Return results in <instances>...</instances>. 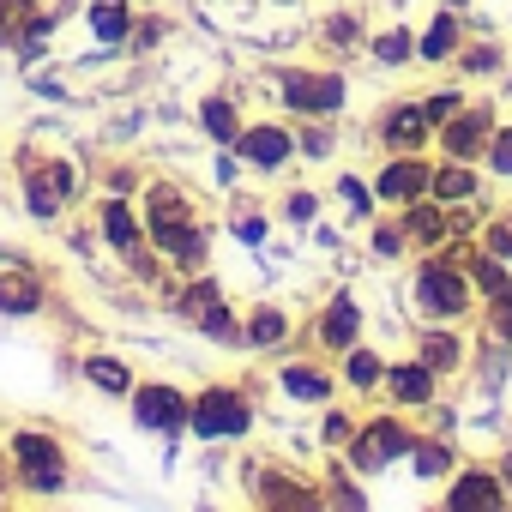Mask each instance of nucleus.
<instances>
[{
	"instance_id": "1",
	"label": "nucleus",
	"mask_w": 512,
	"mask_h": 512,
	"mask_svg": "<svg viewBox=\"0 0 512 512\" xmlns=\"http://www.w3.org/2000/svg\"><path fill=\"white\" fill-rule=\"evenodd\" d=\"M187 422H193L199 440H235V434H247V404H241V392L211 386V392L187 410Z\"/></svg>"
},
{
	"instance_id": "2",
	"label": "nucleus",
	"mask_w": 512,
	"mask_h": 512,
	"mask_svg": "<svg viewBox=\"0 0 512 512\" xmlns=\"http://www.w3.org/2000/svg\"><path fill=\"white\" fill-rule=\"evenodd\" d=\"M410 446H416V434L386 416V422H368L362 434H350V464H356V470H386V464L404 458Z\"/></svg>"
},
{
	"instance_id": "3",
	"label": "nucleus",
	"mask_w": 512,
	"mask_h": 512,
	"mask_svg": "<svg viewBox=\"0 0 512 512\" xmlns=\"http://www.w3.org/2000/svg\"><path fill=\"white\" fill-rule=\"evenodd\" d=\"M416 308L422 314H434V320H452V314H464L470 308V284H464V272H452V266H422V278H416Z\"/></svg>"
},
{
	"instance_id": "4",
	"label": "nucleus",
	"mask_w": 512,
	"mask_h": 512,
	"mask_svg": "<svg viewBox=\"0 0 512 512\" xmlns=\"http://www.w3.org/2000/svg\"><path fill=\"white\" fill-rule=\"evenodd\" d=\"M13 458H19L25 482H31V488H43V494H55V488L67 482V464H61L55 440H49V434H37V428H25V434L13 440Z\"/></svg>"
},
{
	"instance_id": "5",
	"label": "nucleus",
	"mask_w": 512,
	"mask_h": 512,
	"mask_svg": "<svg viewBox=\"0 0 512 512\" xmlns=\"http://www.w3.org/2000/svg\"><path fill=\"white\" fill-rule=\"evenodd\" d=\"M175 308H181V320H193L205 338H217V344H241V332H235V320H229V308H223V290H217V284H193Z\"/></svg>"
},
{
	"instance_id": "6",
	"label": "nucleus",
	"mask_w": 512,
	"mask_h": 512,
	"mask_svg": "<svg viewBox=\"0 0 512 512\" xmlns=\"http://www.w3.org/2000/svg\"><path fill=\"white\" fill-rule=\"evenodd\" d=\"M284 103L302 109V115H338L344 79L338 73H284Z\"/></svg>"
},
{
	"instance_id": "7",
	"label": "nucleus",
	"mask_w": 512,
	"mask_h": 512,
	"mask_svg": "<svg viewBox=\"0 0 512 512\" xmlns=\"http://www.w3.org/2000/svg\"><path fill=\"white\" fill-rule=\"evenodd\" d=\"M133 416H139V428H151V434H175V428L187 422V398H181L175 386H139V392H133Z\"/></svg>"
},
{
	"instance_id": "8",
	"label": "nucleus",
	"mask_w": 512,
	"mask_h": 512,
	"mask_svg": "<svg viewBox=\"0 0 512 512\" xmlns=\"http://www.w3.org/2000/svg\"><path fill=\"white\" fill-rule=\"evenodd\" d=\"M428 181H434V169L428 163H416V157H392L386 169H380V199H392V205H416L422 193H428Z\"/></svg>"
},
{
	"instance_id": "9",
	"label": "nucleus",
	"mask_w": 512,
	"mask_h": 512,
	"mask_svg": "<svg viewBox=\"0 0 512 512\" xmlns=\"http://www.w3.org/2000/svg\"><path fill=\"white\" fill-rule=\"evenodd\" d=\"M488 133H494V121H488V109H470V115H452V121H446V133H440V145H446V157H458V163H470V157H482V151H488Z\"/></svg>"
},
{
	"instance_id": "10",
	"label": "nucleus",
	"mask_w": 512,
	"mask_h": 512,
	"mask_svg": "<svg viewBox=\"0 0 512 512\" xmlns=\"http://www.w3.org/2000/svg\"><path fill=\"white\" fill-rule=\"evenodd\" d=\"M386 145H392V157H416L428 145V109H416V103L392 109L386 115Z\"/></svg>"
},
{
	"instance_id": "11",
	"label": "nucleus",
	"mask_w": 512,
	"mask_h": 512,
	"mask_svg": "<svg viewBox=\"0 0 512 512\" xmlns=\"http://www.w3.org/2000/svg\"><path fill=\"white\" fill-rule=\"evenodd\" d=\"M290 133L284 127H247L241 133V157L253 163V169H278V163H290Z\"/></svg>"
},
{
	"instance_id": "12",
	"label": "nucleus",
	"mask_w": 512,
	"mask_h": 512,
	"mask_svg": "<svg viewBox=\"0 0 512 512\" xmlns=\"http://www.w3.org/2000/svg\"><path fill=\"white\" fill-rule=\"evenodd\" d=\"M67 199H73V169H67V163H49V169L31 175V211H37V217H55Z\"/></svg>"
},
{
	"instance_id": "13",
	"label": "nucleus",
	"mask_w": 512,
	"mask_h": 512,
	"mask_svg": "<svg viewBox=\"0 0 512 512\" xmlns=\"http://www.w3.org/2000/svg\"><path fill=\"white\" fill-rule=\"evenodd\" d=\"M356 332H362V314H356L350 296H338V302L320 314V326H314V338H320L326 350H356Z\"/></svg>"
},
{
	"instance_id": "14",
	"label": "nucleus",
	"mask_w": 512,
	"mask_h": 512,
	"mask_svg": "<svg viewBox=\"0 0 512 512\" xmlns=\"http://www.w3.org/2000/svg\"><path fill=\"white\" fill-rule=\"evenodd\" d=\"M398 404H428L434 398V368L428 362H398V368H386V380H380Z\"/></svg>"
},
{
	"instance_id": "15",
	"label": "nucleus",
	"mask_w": 512,
	"mask_h": 512,
	"mask_svg": "<svg viewBox=\"0 0 512 512\" xmlns=\"http://www.w3.org/2000/svg\"><path fill=\"white\" fill-rule=\"evenodd\" d=\"M506 494H500V482L494 476H482V470H464L458 482H452V494H446V506H470V512H488V506H500Z\"/></svg>"
},
{
	"instance_id": "16",
	"label": "nucleus",
	"mask_w": 512,
	"mask_h": 512,
	"mask_svg": "<svg viewBox=\"0 0 512 512\" xmlns=\"http://www.w3.org/2000/svg\"><path fill=\"white\" fill-rule=\"evenodd\" d=\"M103 235H109V247H115V253H127V260L139 266V247H145V235H139V217H133L121 199L103 211Z\"/></svg>"
},
{
	"instance_id": "17",
	"label": "nucleus",
	"mask_w": 512,
	"mask_h": 512,
	"mask_svg": "<svg viewBox=\"0 0 512 512\" xmlns=\"http://www.w3.org/2000/svg\"><path fill=\"white\" fill-rule=\"evenodd\" d=\"M416 55H422V61H452V55H458V19H452V13H440V19L422 31Z\"/></svg>"
},
{
	"instance_id": "18",
	"label": "nucleus",
	"mask_w": 512,
	"mask_h": 512,
	"mask_svg": "<svg viewBox=\"0 0 512 512\" xmlns=\"http://www.w3.org/2000/svg\"><path fill=\"white\" fill-rule=\"evenodd\" d=\"M428 193H434L440 205H464V199L476 193V175H470V169H464V163L452 157V163H446V169H440V175L428 181Z\"/></svg>"
},
{
	"instance_id": "19",
	"label": "nucleus",
	"mask_w": 512,
	"mask_h": 512,
	"mask_svg": "<svg viewBox=\"0 0 512 512\" xmlns=\"http://www.w3.org/2000/svg\"><path fill=\"white\" fill-rule=\"evenodd\" d=\"M199 121H205V133L223 139V145L241 139V121H235V103H229V97H205V103H199Z\"/></svg>"
},
{
	"instance_id": "20",
	"label": "nucleus",
	"mask_w": 512,
	"mask_h": 512,
	"mask_svg": "<svg viewBox=\"0 0 512 512\" xmlns=\"http://www.w3.org/2000/svg\"><path fill=\"white\" fill-rule=\"evenodd\" d=\"M37 308H43L37 278H0V314H37Z\"/></svg>"
},
{
	"instance_id": "21",
	"label": "nucleus",
	"mask_w": 512,
	"mask_h": 512,
	"mask_svg": "<svg viewBox=\"0 0 512 512\" xmlns=\"http://www.w3.org/2000/svg\"><path fill=\"white\" fill-rule=\"evenodd\" d=\"M181 223H187V205L169 187H151V229H157V241H169Z\"/></svg>"
},
{
	"instance_id": "22",
	"label": "nucleus",
	"mask_w": 512,
	"mask_h": 512,
	"mask_svg": "<svg viewBox=\"0 0 512 512\" xmlns=\"http://www.w3.org/2000/svg\"><path fill=\"white\" fill-rule=\"evenodd\" d=\"M404 235H410L416 247H434V241L446 235V217H440L434 205H404Z\"/></svg>"
},
{
	"instance_id": "23",
	"label": "nucleus",
	"mask_w": 512,
	"mask_h": 512,
	"mask_svg": "<svg viewBox=\"0 0 512 512\" xmlns=\"http://www.w3.org/2000/svg\"><path fill=\"white\" fill-rule=\"evenodd\" d=\"M91 31H97L103 43H121V37L133 31V13L115 7V0H97V7H91Z\"/></svg>"
},
{
	"instance_id": "24",
	"label": "nucleus",
	"mask_w": 512,
	"mask_h": 512,
	"mask_svg": "<svg viewBox=\"0 0 512 512\" xmlns=\"http://www.w3.org/2000/svg\"><path fill=\"white\" fill-rule=\"evenodd\" d=\"M157 247L169 253V260H175V266H199V260H205V235H199L193 223H181V229H175L169 241H157Z\"/></svg>"
},
{
	"instance_id": "25",
	"label": "nucleus",
	"mask_w": 512,
	"mask_h": 512,
	"mask_svg": "<svg viewBox=\"0 0 512 512\" xmlns=\"http://www.w3.org/2000/svg\"><path fill=\"white\" fill-rule=\"evenodd\" d=\"M422 362H428L434 374H446V368L464 362V344H458L452 332H428V338H422Z\"/></svg>"
},
{
	"instance_id": "26",
	"label": "nucleus",
	"mask_w": 512,
	"mask_h": 512,
	"mask_svg": "<svg viewBox=\"0 0 512 512\" xmlns=\"http://www.w3.org/2000/svg\"><path fill=\"white\" fill-rule=\"evenodd\" d=\"M85 380H91L97 392H109V398H121V392L133 386V374H127L121 362H109V356H91V362H85Z\"/></svg>"
},
{
	"instance_id": "27",
	"label": "nucleus",
	"mask_w": 512,
	"mask_h": 512,
	"mask_svg": "<svg viewBox=\"0 0 512 512\" xmlns=\"http://www.w3.org/2000/svg\"><path fill=\"white\" fill-rule=\"evenodd\" d=\"M284 392H290V398H302V404H320V398L332 392V380H326V374H314V368H290V374H284Z\"/></svg>"
},
{
	"instance_id": "28",
	"label": "nucleus",
	"mask_w": 512,
	"mask_h": 512,
	"mask_svg": "<svg viewBox=\"0 0 512 512\" xmlns=\"http://www.w3.org/2000/svg\"><path fill=\"white\" fill-rule=\"evenodd\" d=\"M344 374H350V386H362V392H368V386H380V380H386V362H380V356H368V350H350Z\"/></svg>"
},
{
	"instance_id": "29",
	"label": "nucleus",
	"mask_w": 512,
	"mask_h": 512,
	"mask_svg": "<svg viewBox=\"0 0 512 512\" xmlns=\"http://www.w3.org/2000/svg\"><path fill=\"white\" fill-rule=\"evenodd\" d=\"M410 464H416V476H446L452 452H446L440 440H428V446H410Z\"/></svg>"
},
{
	"instance_id": "30",
	"label": "nucleus",
	"mask_w": 512,
	"mask_h": 512,
	"mask_svg": "<svg viewBox=\"0 0 512 512\" xmlns=\"http://www.w3.org/2000/svg\"><path fill=\"white\" fill-rule=\"evenodd\" d=\"M278 338H284V314L278 308H260L247 320V344H278Z\"/></svg>"
},
{
	"instance_id": "31",
	"label": "nucleus",
	"mask_w": 512,
	"mask_h": 512,
	"mask_svg": "<svg viewBox=\"0 0 512 512\" xmlns=\"http://www.w3.org/2000/svg\"><path fill=\"white\" fill-rule=\"evenodd\" d=\"M488 326H494V338H512V284L494 290V314H488Z\"/></svg>"
},
{
	"instance_id": "32",
	"label": "nucleus",
	"mask_w": 512,
	"mask_h": 512,
	"mask_svg": "<svg viewBox=\"0 0 512 512\" xmlns=\"http://www.w3.org/2000/svg\"><path fill=\"white\" fill-rule=\"evenodd\" d=\"M470 278H476V284H482L488 296H494V290H506V272H500V260H494V253H488V260H476V266H470Z\"/></svg>"
},
{
	"instance_id": "33",
	"label": "nucleus",
	"mask_w": 512,
	"mask_h": 512,
	"mask_svg": "<svg viewBox=\"0 0 512 512\" xmlns=\"http://www.w3.org/2000/svg\"><path fill=\"white\" fill-rule=\"evenodd\" d=\"M374 55H380L386 67H398V61H410V37H404V31H392V37H380V43H374Z\"/></svg>"
},
{
	"instance_id": "34",
	"label": "nucleus",
	"mask_w": 512,
	"mask_h": 512,
	"mask_svg": "<svg viewBox=\"0 0 512 512\" xmlns=\"http://www.w3.org/2000/svg\"><path fill=\"white\" fill-rule=\"evenodd\" d=\"M488 163L500 175H512V133H488Z\"/></svg>"
},
{
	"instance_id": "35",
	"label": "nucleus",
	"mask_w": 512,
	"mask_h": 512,
	"mask_svg": "<svg viewBox=\"0 0 512 512\" xmlns=\"http://www.w3.org/2000/svg\"><path fill=\"white\" fill-rule=\"evenodd\" d=\"M488 253H494V260H512V217H500L488 229Z\"/></svg>"
},
{
	"instance_id": "36",
	"label": "nucleus",
	"mask_w": 512,
	"mask_h": 512,
	"mask_svg": "<svg viewBox=\"0 0 512 512\" xmlns=\"http://www.w3.org/2000/svg\"><path fill=\"white\" fill-rule=\"evenodd\" d=\"M458 115V91H434L428 97V121H452Z\"/></svg>"
},
{
	"instance_id": "37",
	"label": "nucleus",
	"mask_w": 512,
	"mask_h": 512,
	"mask_svg": "<svg viewBox=\"0 0 512 512\" xmlns=\"http://www.w3.org/2000/svg\"><path fill=\"white\" fill-rule=\"evenodd\" d=\"M350 434H356L350 416H326V434H320V440H326V446H350Z\"/></svg>"
},
{
	"instance_id": "38",
	"label": "nucleus",
	"mask_w": 512,
	"mask_h": 512,
	"mask_svg": "<svg viewBox=\"0 0 512 512\" xmlns=\"http://www.w3.org/2000/svg\"><path fill=\"white\" fill-rule=\"evenodd\" d=\"M302 151H308V157H326V151H332V133H326V127H308V133H302Z\"/></svg>"
},
{
	"instance_id": "39",
	"label": "nucleus",
	"mask_w": 512,
	"mask_h": 512,
	"mask_svg": "<svg viewBox=\"0 0 512 512\" xmlns=\"http://www.w3.org/2000/svg\"><path fill=\"white\" fill-rule=\"evenodd\" d=\"M404 241H410L404 229H380V235H374V247L386 253V260H392V253H404Z\"/></svg>"
},
{
	"instance_id": "40",
	"label": "nucleus",
	"mask_w": 512,
	"mask_h": 512,
	"mask_svg": "<svg viewBox=\"0 0 512 512\" xmlns=\"http://www.w3.org/2000/svg\"><path fill=\"white\" fill-rule=\"evenodd\" d=\"M464 67H470V73H494L500 55H494V49H476V55H464Z\"/></svg>"
},
{
	"instance_id": "41",
	"label": "nucleus",
	"mask_w": 512,
	"mask_h": 512,
	"mask_svg": "<svg viewBox=\"0 0 512 512\" xmlns=\"http://www.w3.org/2000/svg\"><path fill=\"white\" fill-rule=\"evenodd\" d=\"M338 193H344V199H350V211H368V187H362V181H344V187H338Z\"/></svg>"
},
{
	"instance_id": "42",
	"label": "nucleus",
	"mask_w": 512,
	"mask_h": 512,
	"mask_svg": "<svg viewBox=\"0 0 512 512\" xmlns=\"http://www.w3.org/2000/svg\"><path fill=\"white\" fill-rule=\"evenodd\" d=\"M290 217H296V223H308V217H314V199H308V193H296V199H290Z\"/></svg>"
},
{
	"instance_id": "43",
	"label": "nucleus",
	"mask_w": 512,
	"mask_h": 512,
	"mask_svg": "<svg viewBox=\"0 0 512 512\" xmlns=\"http://www.w3.org/2000/svg\"><path fill=\"white\" fill-rule=\"evenodd\" d=\"M446 7H464V0H446Z\"/></svg>"
},
{
	"instance_id": "44",
	"label": "nucleus",
	"mask_w": 512,
	"mask_h": 512,
	"mask_svg": "<svg viewBox=\"0 0 512 512\" xmlns=\"http://www.w3.org/2000/svg\"><path fill=\"white\" fill-rule=\"evenodd\" d=\"M284 7H290V0H284Z\"/></svg>"
}]
</instances>
